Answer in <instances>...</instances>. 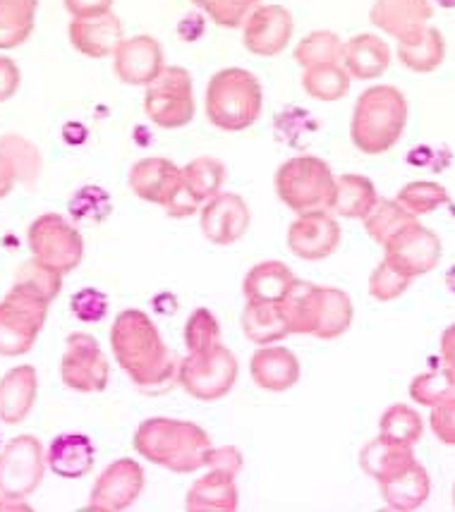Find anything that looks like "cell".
<instances>
[{
  "mask_svg": "<svg viewBox=\"0 0 455 512\" xmlns=\"http://www.w3.org/2000/svg\"><path fill=\"white\" fill-rule=\"evenodd\" d=\"M111 347L115 362L127 379L144 393H161L178 379L180 362L163 343L151 316L142 309H125L115 316Z\"/></svg>",
  "mask_w": 455,
  "mask_h": 512,
  "instance_id": "6da1fadb",
  "label": "cell"
},
{
  "mask_svg": "<svg viewBox=\"0 0 455 512\" xmlns=\"http://www.w3.org/2000/svg\"><path fill=\"white\" fill-rule=\"evenodd\" d=\"M132 446L151 465H159L175 474H192L209 465L214 443L199 424L185 422V419L154 417L137 426Z\"/></svg>",
  "mask_w": 455,
  "mask_h": 512,
  "instance_id": "7a4b0ae2",
  "label": "cell"
},
{
  "mask_svg": "<svg viewBox=\"0 0 455 512\" xmlns=\"http://www.w3.org/2000/svg\"><path fill=\"white\" fill-rule=\"evenodd\" d=\"M408 125V101L403 91L391 84H379L362 91L355 101L350 139L362 154L381 156L391 151Z\"/></svg>",
  "mask_w": 455,
  "mask_h": 512,
  "instance_id": "3957f363",
  "label": "cell"
},
{
  "mask_svg": "<svg viewBox=\"0 0 455 512\" xmlns=\"http://www.w3.org/2000/svg\"><path fill=\"white\" fill-rule=\"evenodd\" d=\"M206 118L223 132H242L259 120L264 108L262 82L242 67H226L209 79Z\"/></svg>",
  "mask_w": 455,
  "mask_h": 512,
  "instance_id": "277c9868",
  "label": "cell"
},
{
  "mask_svg": "<svg viewBox=\"0 0 455 512\" xmlns=\"http://www.w3.org/2000/svg\"><path fill=\"white\" fill-rule=\"evenodd\" d=\"M278 199L297 216L314 211H331L336 194V175L319 156H295L276 170Z\"/></svg>",
  "mask_w": 455,
  "mask_h": 512,
  "instance_id": "5b68a950",
  "label": "cell"
},
{
  "mask_svg": "<svg viewBox=\"0 0 455 512\" xmlns=\"http://www.w3.org/2000/svg\"><path fill=\"white\" fill-rule=\"evenodd\" d=\"M238 357L228 347L216 345L214 350L187 355L178 364V386L199 402L223 400L238 383Z\"/></svg>",
  "mask_w": 455,
  "mask_h": 512,
  "instance_id": "8992f818",
  "label": "cell"
},
{
  "mask_svg": "<svg viewBox=\"0 0 455 512\" xmlns=\"http://www.w3.org/2000/svg\"><path fill=\"white\" fill-rule=\"evenodd\" d=\"M144 111L154 125L163 130H180L194 118V87L192 75L185 67H163L159 77L147 84Z\"/></svg>",
  "mask_w": 455,
  "mask_h": 512,
  "instance_id": "52a82bcc",
  "label": "cell"
},
{
  "mask_svg": "<svg viewBox=\"0 0 455 512\" xmlns=\"http://www.w3.org/2000/svg\"><path fill=\"white\" fill-rule=\"evenodd\" d=\"M46 472V455L41 441L32 434L15 436L0 450V496L5 501L24 503L39 489Z\"/></svg>",
  "mask_w": 455,
  "mask_h": 512,
  "instance_id": "ba28073f",
  "label": "cell"
},
{
  "mask_svg": "<svg viewBox=\"0 0 455 512\" xmlns=\"http://www.w3.org/2000/svg\"><path fill=\"white\" fill-rule=\"evenodd\" d=\"M48 316V302L12 285L0 302V357H22L32 350Z\"/></svg>",
  "mask_w": 455,
  "mask_h": 512,
  "instance_id": "9c48e42d",
  "label": "cell"
},
{
  "mask_svg": "<svg viewBox=\"0 0 455 512\" xmlns=\"http://www.w3.org/2000/svg\"><path fill=\"white\" fill-rule=\"evenodd\" d=\"M27 242L34 259L51 266L58 273H70L82 264L84 240L75 225L65 221L60 213H44L29 225Z\"/></svg>",
  "mask_w": 455,
  "mask_h": 512,
  "instance_id": "30bf717a",
  "label": "cell"
},
{
  "mask_svg": "<svg viewBox=\"0 0 455 512\" xmlns=\"http://www.w3.org/2000/svg\"><path fill=\"white\" fill-rule=\"evenodd\" d=\"M60 379L77 393H101L111 381V364L99 340L89 333H72L60 359Z\"/></svg>",
  "mask_w": 455,
  "mask_h": 512,
  "instance_id": "8fae6325",
  "label": "cell"
},
{
  "mask_svg": "<svg viewBox=\"0 0 455 512\" xmlns=\"http://www.w3.org/2000/svg\"><path fill=\"white\" fill-rule=\"evenodd\" d=\"M295 20L283 5H257L242 24V44L257 58H276L288 48Z\"/></svg>",
  "mask_w": 455,
  "mask_h": 512,
  "instance_id": "7c38bea8",
  "label": "cell"
},
{
  "mask_svg": "<svg viewBox=\"0 0 455 512\" xmlns=\"http://www.w3.org/2000/svg\"><path fill=\"white\" fill-rule=\"evenodd\" d=\"M384 249V261L408 278H420L424 273L434 271L441 261L439 235L417 221L393 237Z\"/></svg>",
  "mask_w": 455,
  "mask_h": 512,
  "instance_id": "4fadbf2b",
  "label": "cell"
},
{
  "mask_svg": "<svg viewBox=\"0 0 455 512\" xmlns=\"http://www.w3.org/2000/svg\"><path fill=\"white\" fill-rule=\"evenodd\" d=\"M144 491V469L137 460L120 457L108 465L91 489L89 510L120 512L132 508Z\"/></svg>",
  "mask_w": 455,
  "mask_h": 512,
  "instance_id": "5bb4252c",
  "label": "cell"
},
{
  "mask_svg": "<svg viewBox=\"0 0 455 512\" xmlns=\"http://www.w3.org/2000/svg\"><path fill=\"white\" fill-rule=\"evenodd\" d=\"M250 206L235 192H221L209 199L199 209V225L202 235L211 245L228 247L242 240V235L250 228Z\"/></svg>",
  "mask_w": 455,
  "mask_h": 512,
  "instance_id": "9a60e30c",
  "label": "cell"
},
{
  "mask_svg": "<svg viewBox=\"0 0 455 512\" xmlns=\"http://www.w3.org/2000/svg\"><path fill=\"white\" fill-rule=\"evenodd\" d=\"M341 237V225L331 211L302 213L288 230V249L302 261H321L341 247Z\"/></svg>",
  "mask_w": 455,
  "mask_h": 512,
  "instance_id": "2e32d148",
  "label": "cell"
},
{
  "mask_svg": "<svg viewBox=\"0 0 455 512\" xmlns=\"http://www.w3.org/2000/svg\"><path fill=\"white\" fill-rule=\"evenodd\" d=\"M163 67V48L149 34L123 39L113 51L115 77L130 87H147L159 77Z\"/></svg>",
  "mask_w": 455,
  "mask_h": 512,
  "instance_id": "e0dca14e",
  "label": "cell"
},
{
  "mask_svg": "<svg viewBox=\"0 0 455 512\" xmlns=\"http://www.w3.org/2000/svg\"><path fill=\"white\" fill-rule=\"evenodd\" d=\"M432 17L434 8L429 0H376L369 10V22L398 44L420 36Z\"/></svg>",
  "mask_w": 455,
  "mask_h": 512,
  "instance_id": "ac0fdd59",
  "label": "cell"
},
{
  "mask_svg": "<svg viewBox=\"0 0 455 512\" xmlns=\"http://www.w3.org/2000/svg\"><path fill=\"white\" fill-rule=\"evenodd\" d=\"M182 168L175 166L173 161L161 156H151L137 161L127 175V185L137 194L139 199L151 201V204L166 206L175 190L180 187Z\"/></svg>",
  "mask_w": 455,
  "mask_h": 512,
  "instance_id": "d6986e66",
  "label": "cell"
},
{
  "mask_svg": "<svg viewBox=\"0 0 455 512\" xmlns=\"http://www.w3.org/2000/svg\"><path fill=\"white\" fill-rule=\"evenodd\" d=\"M70 44L84 58H108L123 41V22L115 12H106L101 17H87V20H72L68 27Z\"/></svg>",
  "mask_w": 455,
  "mask_h": 512,
  "instance_id": "ffe728a7",
  "label": "cell"
},
{
  "mask_svg": "<svg viewBox=\"0 0 455 512\" xmlns=\"http://www.w3.org/2000/svg\"><path fill=\"white\" fill-rule=\"evenodd\" d=\"M252 381L262 390L285 393L300 381V359L293 350L283 345H264L252 355L250 362Z\"/></svg>",
  "mask_w": 455,
  "mask_h": 512,
  "instance_id": "44dd1931",
  "label": "cell"
},
{
  "mask_svg": "<svg viewBox=\"0 0 455 512\" xmlns=\"http://www.w3.org/2000/svg\"><path fill=\"white\" fill-rule=\"evenodd\" d=\"M376 484H379L381 498H384L386 508L400 512L422 508V505L427 503L429 491H432L429 472L417 460L400 467L398 472L388 474L386 479L376 481Z\"/></svg>",
  "mask_w": 455,
  "mask_h": 512,
  "instance_id": "7402d4cb",
  "label": "cell"
},
{
  "mask_svg": "<svg viewBox=\"0 0 455 512\" xmlns=\"http://www.w3.org/2000/svg\"><path fill=\"white\" fill-rule=\"evenodd\" d=\"M36 393H39V376L32 364L10 369L0 379V422L8 426L22 424L32 412Z\"/></svg>",
  "mask_w": 455,
  "mask_h": 512,
  "instance_id": "603a6c76",
  "label": "cell"
},
{
  "mask_svg": "<svg viewBox=\"0 0 455 512\" xmlns=\"http://www.w3.org/2000/svg\"><path fill=\"white\" fill-rule=\"evenodd\" d=\"M96 450L89 436L60 434L51 441L46 453V467L60 479H82L94 469Z\"/></svg>",
  "mask_w": 455,
  "mask_h": 512,
  "instance_id": "cb8c5ba5",
  "label": "cell"
},
{
  "mask_svg": "<svg viewBox=\"0 0 455 512\" xmlns=\"http://www.w3.org/2000/svg\"><path fill=\"white\" fill-rule=\"evenodd\" d=\"M238 486L235 474L209 469L187 491L185 508L190 512H235L238 510Z\"/></svg>",
  "mask_w": 455,
  "mask_h": 512,
  "instance_id": "d4e9b609",
  "label": "cell"
},
{
  "mask_svg": "<svg viewBox=\"0 0 455 512\" xmlns=\"http://www.w3.org/2000/svg\"><path fill=\"white\" fill-rule=\"evenodd\" d=\"M391 65V48L374 34H357L343 44V67L350 77L360 82H372Z\"/></svg>",
  "mask_w": 455,
  "mask_h": 512,
  "instance_id": "484cf974",
  "label": "cell"
},
{
  "mask_svg": "<svg viewBox=\"0 0 455 512\" xmlns=\"http://www.w3.org/2000/svg\"><path fill=\"white\" fill-rule=\"evenodd\" d=\"M353 300L343 290L317 285V319L312 335L319 340H336L353 326Z\"/></svg>",
  "mask_w": 455,
  "mask_h": 512,
  "instance_id": "4316f807",
  "label": "cell"
},
{
  "mask_svg": "<svg viewBox=\"0 0 455 512\" xmlns=\"http://www.w3.org/2000/svg\"><path fill=\"white\" fill-rule=\"evenodd\" d=\"M295 280V273L283 261H262L250 268L242 283V292L247 302H281Z\"/></svg>",
  "mask_w": 455,
  "mask_h": 512,
  "instance_id": "83f0119b",
  "label": "cell"
},
{
  "mask_svg": "<svg viewBox=\"0 0 455 512\" xmlns=\"http://www.w3.org/2000/svg\"><path fill=\"white\" fill-rule=\"evenodd\" d=\"M242 333L254 345H276L290 335L281 302H247L242 312Z\"/></svg>",
  "mask_w": 455,
  "mask_h": 512,
  "instance_id": "f1b7e54d",
  "label": "cell"
},
{
  "mask_svg": "<svg viewBox=\"0 0 455 512\" xmlns=\"http://www.w3.org/2000/svg\"><path fill=\"white\" fill-rule=\"evenodd\" d=\"M446 58V41L439 29L427 24V29L415 39L398 44V60L417 75H429L441 67Z\"/></svg>",
  "mask_w": 455,
  "mask_h": 512,
  "instance_id": "f546056e",
  "label": "cell"
},
{
  "mask_svg": "<svg viewBox=\"0 0 455 512\" xmlns=\"http://www.w3.org/2000/svg\"><path fill=\"white\" fill-rule=\"evenodd\" d=\"M379 201L374 182L364 175L345 173L336 178V194H333L331 211L343 218H364Z\"/></svg>",
  "mask_w": 455,
  "mask_h": 512,
  "instance_id": "4dcf8cb0",
  "label": "cell"
},
{
  "mask_svg": "<svg viewBox=\"0 0 455 512\" xmlns=\"http://www.w3.org/2000/svg\"><path fill=\"white\" fill-rule=\"evenodd\" d=\"M39 0H0V51L22 46L34 32Z\"/></svg>",
  "mask_w": 455,
  "mask_h": 512,
  "instance_id": "1f68e13d",
  "label": "cell"
},
{
  "mask_svg": "<svg viewBox=\"0 0 455 512\" xmlns=\"http://www.w3.org/2000/svg\"><path fill=\"white\" fill-rule=\"evenodd\" d=\"M412 460H417L415 453H412V446L393 443L384 436L369 441L360 453V467L376 481L386 479L388 474L398 472L400 467L410 465Z\"/></svg>",
  "mask_w": 455,
  "mask_h": 512,
  "instance_id": "d6a6232c",
  "label": "cell"
},
{
  "mask_svg": "<svg viewBox=\"0 0 455 512\" xmlns=\"http://www.w3.org/2000/svg\"><path fill=\"white\" fill-rule=\"evenodd\" d=\"M228 170L218 158L202 156L194 158L192 163H187L182 168V185L187 187V192L192 194L199 204H206L209 199H214L216 194L223 192V185H226Z\"/></svg>",
  "mask_w": 455,
  "mask_h": 512,
  "instance_id": "836d02e7",
  "label": "cell"
},
{
  "mask_svg": "<svg viewBox=\"0 0 455 512\" xmlns=\"http://www.w3.org/2000/svg\"><path fill=\"white\" fill-rule=\"evenodd\" d=\"M281 312L290 335H312L317 319V285L295 280L293 288L281 300Z\"/></svg>",
  "mask_w": 455,
  "mask_h": 512,
  "instance_id": "e575fe53",
  "label": "cell"
},
{
  "mask_svg": "<svg viewBox=\"0 0 455 512\" xmlns=\"http://www.w3.org/2000/svg\"><path fill=\"white\" fill-rule=\"evenodd\" d=\"M364 230L372 237L376 245L386 247L388 242L393 240L398 233H403L408 225L417 221V216H412L408 209L398 204V201L391 199H379L374 204V209L362 218Z\"/></svg>",
  "mask_w": 455,
  "mask_h": 512,
  "instance_id": "d590c367",
  "label": "cell"
},
{
  "mask_svg": "<svg viewBox=\"0 0 455 512\" xmlns=\"http://www.w3.org/2000/svg\"><path fill=\"white\" fill-rule=\"evenodd\" d=\"M350 82H353V77H350L343 63L307 67L302 72V89H305V94L326 103L341 101L350 91Z\"/></svg>",
  "mask_w": 455,
  "mask_h": 512,
  "instance_id": "8d00e7d4",
  "label": "cell"
},
{
  "mask_svg": "<svg viewBox=\"0 0 455 512\" xmlns=\"http://www.w3.org/2000/svg\"><path fill=\"white\" fill-rule=\"evenodd\" d=\"M379 436L403 446H417L424 436V419L410 405H393L381 414Z\"/></svg>",
  "mask_w": 455,
  "mask_h": 512,
  "instance_id": "74e56055",
  "label": "cell"
},
{
  "mask_svg": "<svg viewBox=\"0 0 455 512\" xmlns=\"http://www.w3.org/2000/svg\"><path fill=\"white\" fill-rule=\"evenodd\" d=\"M15 288H20L24 292H29V295L51 304L60 295V290H63V273L53 271L51 266L41 264L39 259L32 256V259L24 261V264L17 268Z\"/></svg>",
  "mask_w": 455,
  "mask_h": 512,
  "instance_id": "f35d334b",
  "label": "cell"
},
{
  "mask_svg": "<svg viewBox=\"0 0 455 512\" xmlns=\"http://www.w3.org/2000/svg\"><path fill=\"white\" fill-rule=\"evenodd\" d=\"M295 63L300 67H317V65H329V63H343V41L336 32H319L307 34L300 44L295 46L293 53Z\"/></svg>",
  "mask_w": 455,
  "mask_h": 512,
  "instance_id": "ab89813d",
  "label": "cell"
},
{
  "mask_svg": "<svg viewBox=\"0 0 455 512\" xmlns=\"http://www.w3.org/2000/svg\"><path fill=\"white\" fill-rule=\"evenodd\" d=\"M0 151L10 158L17 173V182L32 187L41 173L39 149L20 134H5V137H0Z\"/></svg>",
  "mask_w": 455,
  "mask_h": 512,
  "instance_id": "60d3db41",
  "label": "cell"
},
{
  "mask_svg": "<svg viewBox=\"0 0 455 512\" xmlns=\"http://www.w3.org/2000/svg\"><path fill=\"white\" fill-rule=\"evenodd\" d=\"M396 201L403 209H408L412 216H427V213H434L439 206L448 204V192L444 185L429 180H417L405 185L403 190L398 192Z\"/></svg>",
  "mask_w": 455,
  "mask_h": 512,
  "instance_id": "b9f144b4",
  "label": "cell"
},
{
  "mask_svg": "<svg viewBox=\"0 0 455 512\" xmlns=\"http://www.w3.org/2000/svg\"><path fill=\"white\" fill-rule=\"evenodd\" d=\"M185 345L190 355L214 350L221 345V326L209 309H194L185 323Z\"/></svg>",
  "mask_w": 455,
  "mask_h": 512,
  "instance_id": "7bdbcfd3",
  "label": "cell"
},
{
  "mask_svg": "<svg viewBox=\"0 0 455 512\" xmlns=\"http://www.w3.org/2000/svg\"><path fill=\"white\" fill-rule=\"evenodd\" d=\"M192 3L202 8L218 27L238 29L250 17V12L257 8L259 0H192Z\"/></svg>",
  "mask_w": 455,
  "mask_h": 512,
  "instance_id": "ee69618b",
  "label": "cell"
},
{
  "mask_svg": "<svg viewBox=\"0 0 455 512\" xmlns=\"http://www.w3.org/2000/svg\"><path fill=\"white\" fill-rule=\"evenodd\" d=\"M410 283L412 278L398 273L388 261H381V264L372 271V276H369V295H372L376 302H393L408 292Z\"/></svg>",
  "mask_w": 455,
  "mask_h": 512,
  "instance_id": "f6af8a7d",
  "label": "cell"
},
{
  "mask_svg": "<svg viewBox=\"0 0 455 512\" xmlns=\"http://www.w3.org/2000/svg\"><path fill=\"white\" fill-rule=\"evenodd\" d=\"M453 388V383L448 381V376L444 374V369L441 371H429V374H422V376H415L410 383V395L412 400L420 402L424 407H432L439 402L448 390Z\"/></svg>",
  "mask_w": 455,
  "mask_h": 512,
  "instance_id": "bcb514c9",
  "label": "cell"
},
{
  "mask_svg": "<svg viewBox=\"0 0 455 512\" xmlns=\"http://www.w3.org/2000/svg\"><path fill=\"white\" fill-rule=\"evenodd\" d=\"M429 426L444 446H455V386L436 405H432Z\"/></svg>",
  "mask_w": 455,
  "mask_h": 512,
  "instance_id": "7dc6e473",
  "label": "cell"
},
{
  "mask_svg": "<svg viewBox=\"0 0 455 512\" xmlns=\"http://www.w3.org/2000/svg\"><path fill=\"white\" fill-rule=\"evenodd\" d=\"M70 309L84 323H99L108 314V297L94 288H84L72 295Z\"/></svg>",
  "mask_w": 455,
  "mask_h": 512,
  "instance_id": "c3c4849f",
  "label": "cell"
},
{
  "mask_svg": "<svg viewBox=\"0 0 455 512\" xmlns=\"http://www.w3.org/2000/svg\"><path fill=\"white\" fill-rule=\"evenodd\" d=\"M22 84V72L12 58L0 56V103L10 101Z\"/></svg>",
  "mask_w": 455,
  "mask_h": 512,
  "instance_id": "681fc988",
  "label": "cell"
},
{
  "mask_svg": "<svg viewBox=\"0 0 455 512\" xmlns=\"http://www.w3.org/2000/svg\"><path fill=\"white\" fill-rule=\"evenodd\" d=\"M65 10L72 20H87V17H101L113 10V0H63Z\"/></svg>",
  "mask_w": 455,
  "mask_h": 512,
  "instance_id": "f907efd6",
  "label": "cell"
},
{
  "mask_svg": "<svg viewBox=\"0 0 455 512\" xmlns=\"http://www.w3.org/2000/svg\"><path fill=\"white\" fill-rule=\"evenodd\" d=\"M209 469H223V472H230L238 477V472L242 469V453L233 446H223V448H211L209 453Z\"/></svg>",
  "mask_w": 455,
  "mask_h": 512,
  "instance_id": "816d5d0a",
  "label": "cell"
},
{
  "mask_svg": "<svg viewBox=\"0 0 455 512\" xmlns=\"http://www.w3.org/2000/svg\"><path fill=\"white\" fill-rule=\"evenodd\" d=\"M441 362H444V374L455 386V323L448 326L441 335Z\"/></svg>",
  "mask_w": 455,
  "mask_h": 512,
  "instance_id": "f5cc1de1",
  "label": "cell"
},
{
  "mask_svg": "<svg viewBox=\"0 0 455 512\" xmlns=\"http://www.w3.org/2000/svg\"><path fill=\"white\" fill-rule=\"evenodd\" d=\"M15 185H17L15 168H12L10 158L0 151V199L8 197V194L15 190Z\"/></svg>",
  "mask_w": 455,
  "mask_h": 512,
  "instance_id": "db71d44e",
  "label": "cell"
},
{
  "mask_svg": "<svg viewBox=\"0 0 455 512\" xmlns=\"http://www.w3.org/2000/svg\"><path fill=\"white\" fill-rule=\"evenodd\" d=\"M0 510H5V498L0 496Z\"/></svg>",
  "mask_w": 455,
  "mask_h": 512,
  "instance_id": "11a10c76",
  "label": "cell"
},
{
  "mask_svg": "<svg viewBox=\"0 0 455 512\" xmlns=\"http://www.w3.org/2000/svg\"><path fill=\"white\" fill-rule=\"evenodd\" d=\"M453 508H455V484H453Z\"/></svg>",
  "mask_w": 455,
  "mask_h": 512,
  "instance_id": "9f6ffc18",
  "label": "cell"
}]
</instances>
